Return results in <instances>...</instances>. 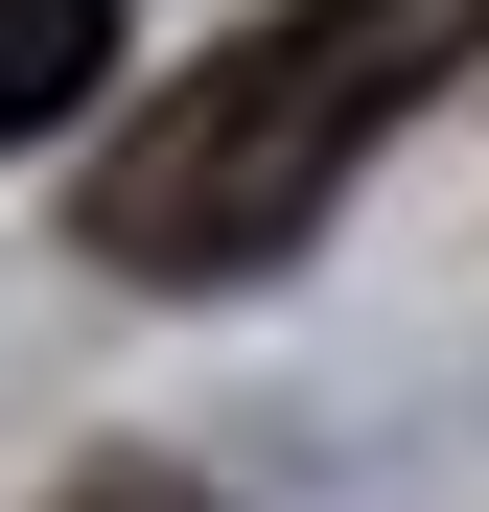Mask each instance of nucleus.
Segmentation results:
<instances>
[{
    "label": "nucleus",
    "mask_w": 489,
    "mask_h": 512,
    "mask_svg": "<svg viewBox=\"0 0 489 512\" xmlns=\"http://www.w3.org/2000/svg\"><path fill=\"white\" fill-rule=\"evenodd\" d=\"M443 70H489V0H257L210 70L140 94V140L94 163L70 256H117V280H163V303L280 280V256L326 233V187H350Z\"/></svg>",
    "instance_id": "obj_1"
},
{
    "label": "nucleus",
    "mask_w": 489,
    "mask_h": 512,
    "mask_svg": "<svg viewBox=\"0 0 489 512\" xmlns=\"http://www.w3.org/2000/svg\"><path fill=\"white\" fill-rule=\"evenodd\" d=\"M94 70H117V0H0V140H47Z\"/></svg>",
    "instance_id": "obj_2"
},
{
    "label": "nucleus",
    "mask_w": 489,
    "mask_h": 512,
    "mask_svg": "<svg viewBox=\"0 0 489 512\" xmlns=\"http://www.w3.org/2000/svg\"><path fill=\"white\" fill-rule=\"evenodd\" d=\"M70 512H210L187 466H94V489H70Z\"/></svg>",
    "instance_id": "obj_3"
}]
</instances>
